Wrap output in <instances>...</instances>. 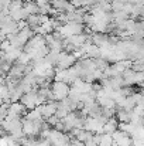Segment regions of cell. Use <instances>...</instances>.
<instances>
[{"label": "cell", "mask_w": 144, "mask_h": 146, "mask_svg": "<svg viewBox=\"0 0 144 146\" xmlns=\"http://www.w3.org/2000/svg\"><path fill=\"white\" fill-rule=\"evenodd\" d=\"M96 102L100 108H107V109H114L116 108V102L109 97H100L96 98Z\"/></svg>", "instance_id": "obj_7"}, {"label": "cell", "mask_w": 144, "mask_h": 146, "mask_svg": "<svg viewBox=\"0 0 144 146\" xmlns=\"http://www.w3.org/2000/svg\"><path fill=\"white\" fill-rule=\"evenodd\" d=\"M16 62H18V64H21V65H28V64L31 62V58L28 57V54H26L24 51H21V54L18 55V58L16 60Z\"/></svg>", "instance_id": "obj_11"}, {"label": "cell", "mask_w": 144, "mask_h": 146, "mask_svg": "<svg viewBox=\"0 0 144 146\" xmlns=\"http://www.w3.org/2000/svg\"><path fill=\"white\" fill-rule=\"evenodd\" d=\"M37 109L40 111V115H41V119L43 121H47L49 116L55 115V109H57V102L51 101V102H45L40 106H37Z\"/></svg>", "instance_id": "obj_5"}, {"label": "cell", "mask_w": 144, "mask_h": 146, "mask_svg": "<svg viewBox=\"0 0 144 146\" xmlns=\"http://www.w3.org/2000/svg\"><path fill=\"white\" fill-rule=\"evenodd\" d=\"M62 38H68L71 36H78V34H82L85 31V26L84 24H78V23H74V21H68L65 23L64 26H61L58 30H57Z\"/></svg>", "instance_id": "obj_1"}, {"label": "cell", "mask_w": 144, "mask_h": 146, "mask_svg": "<svg viewBox=\"0 0 144 146\" xmlns=\"http://www.w3.org/2000/svg\"><path fill=\"white\" fill-rule=\"evenodd\" d=\"M49 90H51L52 99H54L55 102H59V101H62V99H65V98L68 97V94H69V91H71V87H69L68 84H65V82L52 81Z\"/></svg>", "instance_id": "obj_2"}, {"label": "cell", "mask_w": 144, "mask_h": 146, "mask_svg": "<svg viewBox=\"0 0 144 146\" xmlns=\"http://www.w3.org/2000/svg\"><path fill=\"white\" fill-rule=\"evenodd\" d=\"M23 4H24V0H11L10 4H9V11H13V10L21 9Z\"/></svg>", "instance_id": "obj_12"}, {"label": "cell", "mask_w": 144, "mask_h": 146, "mask_svg": "<svg viewBox=\"0 0 144 146\" xmlns=\"http://www.w3.org/2000/svg\"><path fill=\"white\" fill-rule=\"evenodd\" d=\"M1 104H3V101H1V99H0V105H1Z\"/></svg>", "instance_id": "obj_15"}, {"label": "cell", "mask_w": 144, "mask_h": 146, "mask_svg": "<svg viewBox=\"0 0 144 146\" xmlns=\"http://www.w3.org/2000/svg\"><path fill=\"white\" fill-rule=\"evenodd\" d=\"M117 129H119V122H117V119H116L114 116L110 118V119H107V121L105 122V125L102 126V132L106 133V135H110V136H112V133H114Z\"/></svg>", "instance_id": "obj_6"}, {"label": "cell", "mask_w": 144, "mask_h": 146, "mask_svg": "<svg viewBox=\"0 0 144 146\" xmlns=\"http://www.w3.org/2000/svg\"><path fill=\"white\" fill-rule=\"evenodd\" d=\"M37 91L38 90H33L27 94H24L20 98V104L24 105L26 109H34L38 106V97H37Z\"/></svg>", "instance_id": "obj_4"}, {"label": "cell", "mask_w": 144, "mask_h": 146, "mask_svg": "<svg viewBox=\"0 0 144 146\" xmlns=\"http://www.w3.org/2000/svg\"><path fill=\"white\" fill-rule=\"evenodd\" d=\"M9 105H10V104H4V102L0 105V122L4 121V118H6V115H7V112H9Z\"/></svg>", "instance_id": "obj_13"}, {"label": "cell", "mask_w": 144, "mask_h": 146, "mask_svg": "<svg viewBox=\"0 0 144 146\" xmlns=\"http://www.w3.org/2000/svg\"><path fill=\"white\" fill-rule=\"evenodd\" d=\"M23 9H24V11L27 13V16H31V14H38V6L36 4V3H33V1H27V3H24L23 4Z\"/></svg>", "instance_id": "obj_8"}, {"label": "cell", "mask_w": 144, "mask_h": 146, "mask_svg": "<svg viewBox=\"0 0 144 146\" xmlns=\"http://www.w3.org/2000/svg\"><path fill=\"white\" fill-rule=\"evenodd\" d=\"M75 62H76V58H75L72 54L65 52V51H61V52L58 54V60H57L55 68H57V70H68V68H71Z\"/></svg>", "instance_id": "obj_3"}, {"label": "cell", "mask_w": 144, "mask_h": 146, "mask_svg": "<svg viewBox=\"0 0 144 146\" xmlns=\"http://www.w3.org/2000/svg\"><path fill=\"white\" fill-rule=\"evenodd\" d=\"M24 119L27 121H41V115H40V111L37 108L34 109H30L26 115H24Z\"/></svg>", "instance_id": "obj_9"}, {"label": "cell", "mask_w": 144, "mask_h": 146, "mask_svg": "<svg viewBox=\"0 0 144 146\" xmlns=\"http://www.w3.org/2000/svg\"><path fill=\"white\" fill-rule=\"evenodd\" d=\"M84 146H99V145H96V143H93L92 141H89V142H85Z\"/></svg>", "instance_id": "obj_14"}, {"label": "cell", "mask_w": 144, "mask_h": 146, "mask_svg": "<svg viewBox=\"0 0 144 146\" xmlns=\"http://www.w3.org/2000/svg\"><path fill=\"white\" fill-rule=\"evenodd\" d=\"M132 71L134 72H143L144 71V60H136V61H132V67H130Z\"/></svg>", "instance_id": "obj_10"}]
</instances>
